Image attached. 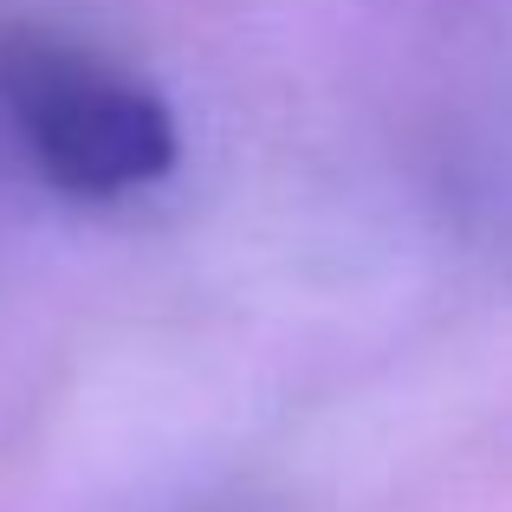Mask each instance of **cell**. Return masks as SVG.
<instances>
[{
    "label": "cell",
    "instance_id": "6da1fadb",
    "mask_svg": "<svg viewBox=\"0 0 512 512\" xmlns=\"http://www.w3.org/2000/svg\"><path fill=\"white\" fill-rule=\"evenodd\" d=\"M0 117L26 163L72 201L156 188L182 163V130L156 85L59 33H0Z\"/></svg>",
    "mask_w": 512,
    "mask_h": 512
}]
</instances>
